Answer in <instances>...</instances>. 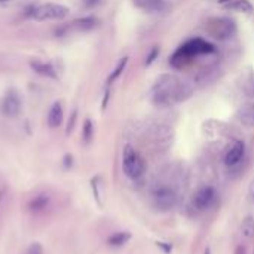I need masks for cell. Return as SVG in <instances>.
I'll use <instances>...</instances> for the list:
<instances>
[{
  "mask_svg": "<svg viewBox=\"0 0 254 254\" xmlns=\"http://www.w3.org/2000/svg\"><path fill=\"white\" fill-rule=\"evenodd\" d=\"M193 94V88L176 76L165 74L152 88V101L158 107H170L176 103L186 101Z\"/></svg>",
  "mask_w": 254,
  "mask_h": 254,
  "instance_id": "1",
  "label": "cell"
},
{
  "mask_svg": "<svg viewBox=\"0 0 254 254\" xmlns=\"http://www.w3.org/2000/svg\"><path fill=\"white\" fill-rule=\"evenodd\" d=\"M213 52H216V46L211 42L204 40L201 37L190 39L176 49V52L170 57V64L174 68H183L190 64L196 57L210 55Z\"/></svg>",
  "mask_w": 254,
  "mask_h": 254,
  "instance_id": "2",
  "label": "cell"
},
{
  "mask_svg": "<svg viewBox=\"0 0 254 254\" xmlns=\"http://www.w3.org/2000/svg\"><path fill=\"white\" fill-rule=\"evenodd\" d=\"M146 168H147V165H146L144 158L131 144H125V147L122 150V171H124V174L132 180H137V179L144 176Z\"/></svg>",
  "mask_w": 254,
  "mask_h": 254,
  "instance_id": "3",
  "label": "cell"
},
{
  "mask_svg": "<svg viewBox=\"0 0 254 254\" xmlns=\"http://www.w3.org/2000/svg\"><path fill=\"white\" fill-rule=\"evenodd\" d=\"M68 13L70 9L64 4L45 3L39 6H33L27 15L36 21H51V19H64Z\"/></svg>",
  "mask_w": 254,
  "mask_h": 254,
  "instance_id": "4",
  "label": "cell"
},
{
  "mask_svg": "<svg viewBox=\"0 0 254 254\" xmlns=\"http://www.w3.org/2000/svg\"><path fill=\"white\" fill-rule=\"evenodd\" d=\"M205 28L211 37H214L217 40H226L235 34L237 24L229 16H216V18L208 19Z\"/></svg>",
  "mask_w": 254,
  "mask_h": 254,
  "instance_id": "5",
  "label": "cell"
},
{
  "mask_svg": "<svg viewBox=\"0 0 254 254\" xmlns=\"http://www.w3.org/2000/svg\"><path fill=\"white\" fill-rule=\"evenodd\" d=\"M52 207V196L48 192H39L31 196L25 205L27 211L33 216H43Z\"/></svg>",
  "mask_w": 254,
  "mask_h": 254,
  "instance_id": "6",
  "label": "cell"
},
{
  "mask_svg": "<svg viewBox=\"0 0 254 254\" xmlns=\"http://www.w3.org/2000/svg\"><path fill=\"white\" fill-rule=\"evenodd\" d=\"M153 201L155 205L161 210V211H170L171 208L176 207L177 204V195L176 192L168 188V186H161L155 190L153 193Z\"/></svg>",
  "mask_w": 254,
  "mask_h": 254,
  "instance_id": "7",
  "label": "cell"
},
{
  "mask_svg": "<svg viewBox=\"0 0 254 254\" xmlns=\"http://www.w3.org/2000/svg\"><path fill=\"white\" fill-rule=\"evenodd\" d=\"M217 199V190L213 186H202L196 190L193 196V205L199 211H205L214 205Z\"/></svg>",
  "mask_w": 254,
  "mask_h": 254,
  "instance_id": "8",
  "label": "cell"
},
{
  "mask_svg": "<svg viewBox=\"0 0 254 254\" xmlns=\"http://www.w3.org/2000/svg\"><path fill=\"white\" fill-rule=\"evenodd\" d=\"M21 98L18 95V92L15 89H10L6 92L4 98H3V104H1V109H3V113L9 118H15L21 113Z\"/></svg>",
  "mask_w": 254,
  "mask_h": 254,
  "instance_id": "9",
  "label": "cell"
},
{
  "mask_svg": "<svg viewBox=\"0 0 254 254\" xmlns=\"http://www.w3.org/2000/svg\"><path fill=\"white\" fill-rule=\"evenodd\" d=\"M244 155H246V144L244 141L241 140H235L231 147L228 149L226 155H225V164L228 167H237L243 159H244Z\"/></svg>",
  "mask_w": 254,
  "mask_h": 254,
  "instance_id": "10",
  "label": "cell"
},
{
  "mask_svg": "<svg viewBox=\"0 0 254 254\" xmlns=\"http://www.w3.org/2000/svg\"><path fill=\"white\" fill-rule=\"evenodd\" d=\"M237 118L243 125L254 128V101H247L241 104L237 112Z\"/></svg>",
  "mask_w": 254,
  "mask_h": 254,
  "instance_id": "11",
  "label": "cell"
},
{
  "mask_svg": "<svg viewBox=\"0 0 254 254\" xmlns=\"http://www.w3.org/2000/svg\"><path fill=\"white\" fill-rule=\"evenodd\" d=\"M132 3L149 13H159L167 9V1L165 0H132Z\"/></svg>",
  "mask_w": 254,
  "mask_h": 254,
  "instance_id": "12",
  "label": "cell"
},
{
  "mask_svg": "<svg viewBox=\"0 0 254 254\" xmlns=\"http://www.w3.org/2000/svg\"><path fill=\"white\" fill-rule=\"evenodd\" d=\"M28 64H30V68L36 71L37 74L43 77H49V79H57V70L54 68L52 64L40 61V60H30Z\"/></svg>",
  "mask_w": 254,
  "mask_h": 254,
  "instance_id": "13",
  "label": "cell"
},
{
  "mask_svg": "<svg viewBox=\"0 0 254 254\" xmlns=\"http://www.w3.org/2000/svg\"><path fill=\"white\" fill-rule=\"evenodd\" d=\"M63 119H64L63 104H61V101H55L52 104V107L49 109V113H48V125H49V128H58L63 124Z\"/></svg>",
  "mask_w": 254,
  "mask_h": 254,
  "instance_id": "14",
  "label": "cell"
},
{
  "mask_svg": "<svg viewBox=\"0 0 254 254\" xmlns=\"http://www.w3.org/2000/svg\"><path fill=\"white\" fill-rule=\"evenodd\" d=\"M98 24V19L95 16H83V18H79L76 21H73L70 24V30H77V31H89L92 28H95Z\"/></svg>",
  "mask_w": 254,
  "mask_h": 254,
  "instance_id": "15",
  "label": "cell"
},
{
  "mask_svg": "<svg viewBox=\"0 0 254 254\" xmlns=\"http://www.w3.org/2000/svg\"><path fill=\"white\" fill-rule=\"evenodd\" d=\"M132 238V235L127 231H119V232H115L112 234L109 238H107V246L109 247H122L125 246L129 240Z\"/></svg>",
  "mask_w": 254,
  "mask_h": 254,
  "instance_id": "16",
  "label": "cell"
},
{
  "mask_svg": "<svg viewBox=\"0 0 254 254\" xmlns=\"http://www.w3.org/2000/svg\"><path fill=\"white\" fill-rule=\"evenodd\" d=\"M241 235L247 240L254 238V217L247 216L241 223Z\"/></svg>",
  "mask_w": 254,
  "mask_h": 254,
  "instance_id": "17",
  "label": "cell"
},
{
  "mask_svg": "<svg viewBox=\"0 0 254 254\" xmlns=\"http://www.w3.org/2000/svg\"><path fill=\"white\" fill-rule=\"evenodd\" d=\"M128 57H124V58H121L119 60V63L116 64V67H115V70L112 71V74L109 76V79H107V83L109 85H112L122 73H124V70H125V67H127V64H128Z\"/></svg>",
  "mask_w": 254,
  "mask_h": 254,
  "instance_id": "18",
  "label": "cell"
},
{
  "mask_svg": "<svg viewBox=\"0 0 254 254\" xmlns=\"http://www.w3.org/2000/svg\"><path fill=\"white\" fill-rule=\"evenodd\" d=\"M82 137H83V141L86 144H89L94 138V124L91 119H86L85 124H83V131H82Z\"/></svg>",
  "mask_w": 254,
  "mask_h": 254,
  "instance_id": "19",
  "label": "cell"
},
{
  "mask_svg": "<svg viewBox=\"0 0 254 254\" xmlns=\"http://www.w3.org/2000/svg\"><path fill=\"white\" fill-rule=\"evenodd\" d=\"M231 9H238L241 12H252V4L249 3V0H234L229 3Z\"/></svg>",
  "mask_w": 254,
  "mask_h": 254,
  "instance_id": "20",
  "label": "cell"
},
{
  "mask_svg": "<svg viewBox=\"0 0 254 254\" xmlns=\"http://www.w3.org/2000/svg\"><path fill=\"white\" fill-rule=\"evenodd\" d=\"M158 55H159V48L155 46V48L149 52V55L146 57V65H152V64L155 63V60L158 58Z\"/></svg>",
  "mask_w": 254,
  "mask_h": 254,
  "instance_id": "21",
  "label": "cell"
},
{
  "mask_svg": "<svg viewBox=\"0 0 254 254\" xmlns=\"http://www.w3.org/2000/svg\"><path fill=\"white\" fill-rule=\"evenodd\" d=\"M25 254H43V247L40 243H33L30 244V247L27 249Z\"/></svg>",
  "mask_w": 254,
  "mask_h": 254,
  "instance_id": "22",
  "label": "cell"
},
{
  "mask_svg": "<svg viewBox=\"0 0 254 254\" xmlns=\"http://www.w3.org/2000/svg\"><path fill=\"white\" fill-rule=\"evenodd\" d=\"M76 118H77V112L74 110V112L71 113V118H70L68 124H67V129H65V134H67V135L73 132V129H74V124H76Z\"/></svg>",
  "mask_w": 254,
  "mask_h": 254,
  "instance_id": "23",
  "label": "cell"
},
{
  "mask_svg": "<svg viewBox=\"0 0 254 254\" xmlns=\"http://www.w3.org/2000/svg\"><path fill=\"white\" fill-rule=\"evenodd\" d=\"M97 182H98V177L92 179V190H94V196H95L97 202L101 204V201H100V192H98V183Z\"/></svg>",
  "mask_w": 254,
  "mask_h": 254,
  "instance_id": "24",
  "label": "cell"
},
{
  "mask_svg": "<svg viewBox=\"0 0 254 254\" xmlns=\"http://www.w3.org/2000/svg\"><path fill=\"white\" fill-rule=\"evenodd\" d=\"M63 164H64V168H67V170L71 168V167H73V156H71V155H65Z\"/></svg>",
  "mask_w": 254,
  "mask_h": 254,
  "instance_id": "25",
  "label": "cell"
},
{
  "mask_svg": "<svg viewBox=\"0 0 254 254\" xmlns=\"http://www.w3.org/2000/svg\"><path fill=\"white\" fill-rule=\"evenodd\" d=\"M100 3H101V0H83V4L86 7H92V6H97Z\"/></svg>",
  "mask_w": 254,
  "mask_h": 254,
  "instance_id": "26",
  "label": "cell"
},
{
  "mask_svg": "<svg viewBox=\"0 0 254 254\" xmlns=\"http://www.w3.org/2000/svg\"><path fill=\"white\" fill-rule=\"evenodd\" d=\"M6 196H7V188H6V186H1V188H0V205H1V202L4 201Z\"/></svg>",
  "mask_w": 254,
  "mask_h": 254,
  "instance_id": "27",
  "label": "cell"
},
{
  "mask_svg": "<svg viewBox=\"0 0 254 254\" xmlns=\"http://www.w3.org/2000/svg\"><path fill=\"white\" fill-rule=\"evenodd\" d=\"M234 254H247V249H246L244 246H238V247L235 249Z\"/></svg>",
  "mask_w": 254,
  "mask_h": 254,
  "instance_id": "28",
  "label": "cell"
},
{
  "mask_svg": "<svg viewBox=\"0 0 254 254\" xmlns=\"http://www.w3.org/2000/svg\"><path fill=\"white\" fill-rule=\"evenodd\" d=\"M249 193H250V196H253L254 198V177L252 179L250 185H249Z\"/></svg>",
  "mask_w": 254,
  "mask_h": 254,
  "instance_id": "29",
  "label": "cell"
},
{
  "mask_svg": "<svg viewBox=\"0 0 254 254\" xmlns=\"http://www.w3.org/2000/svg\"><path fill=\"white\" fill-rule=\"evenodd\" d=\"M107 100H109V91L106 92V97H104V101H103V109H106V106H107Z\"/></svg>",
  "mask_w": 254,
  "mask_h": 254,
  "instance_id": "30",
  "label": "cell"
},
{
  "mask_svg": "<svg viewBox=\"0 0 254 254\" xmlns=\"http://www.w3.org/2000/svg\"><path fill=\"white\" fill-rule=\"evenodd\" d=\"M231 1H234V0H219L220 4H226V3H231Z\"/></svg>",
  "mask_w": 254,
  "mask_h": 254,
  "instance_id": "31",
  "label": "cell"
},
{
  "mask_svg": "<svg viewBox=\"0 0 254 254\" xmlns=\"http://www.w3.org/2000/svg\"><path fill=\"white\" fill-rule=\"evenodd\" d=\"M204 254H211V249H210V247H207V249H205V252H204Z\"/></svg>",
  "mask_w": 254,
  "mask_h": 254,
  "instance_id": "32",
  "label": "cell"
},
{
  "mask_svg": "<svg viewBox=\"0 0 254 254\" xmlns=\"http://www.w3.org/2000/svg\"><path fill=\"white\" fill-rule=\"evenodd\" d=\"M0 1H9V0H0Z\"/></svg>",
  "mask_w": 254,
  "mask_h": 254,
  "instance_id": "33",
  "label": "cell"
}]
</instances>
